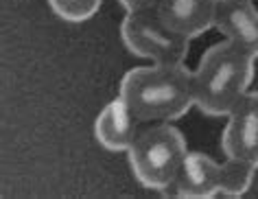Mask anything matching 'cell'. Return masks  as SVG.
<instances>
[{
	"instance_id": "obj_11",
	"label": "cell",
	"mask_w": 258,
	"mask_h": 199,
	"mask_svg": "<svg viewBox=\"0 0 258 199\" xmlns=\"http://www.w3.org/2000/svg\"><path fill=\"white\" fill-rule=\"evenodd\" d=\"M125 11H143V9H156L160 0H118Z\"/></svg>"
},
{
	"instance_id": "obj_2",
	"label": "cell",
	"mask_w": 258,
	"mask_h": 199,
	"mask_svg": "<svg viewBox=\"0 0 258 199\" xmlns=\"http://www.w3.org/2000/svg\"><path fill=\"white\" fill-rule=\"evenodd\" d=\"M254 57L230 42L210 46L192 70V101L208 116H228L249 92Z\"/></svg>"
},
{
	"instance_id": "obj_6",
	"label": "cell",
	"mask_w": 258,
	"mask_h": 199,
	"mask_svg": "<svg viewBox=\"0 0 258 199\" xmlns=\"http://www.w3.org/2000/svg\"><path fill=\"white\" fill-rule=\"evenodd\" d=\"M225 118L221 136L225 158L243 160L258 169V90L245 94Z\"/></svg>"
},
{
	"instance_id": "obj_8",
	"label": "cell",
	"mask_w": 258,
	"mask_h": 199,
	"mask_svg": "<svg viewBox=\"0 0 258 199\" xmlns=\"http://www.w3.org/2000/svg\"><path fill=\"white\" fill-rule=\"evenodd\" d=\"M219 0H160L156 11L179 35L199 37L215 29Z\"/></svg>"
},
{
	"instance_id": "obj_10",
	"label": "cell",
	"mask_w": 258,
	"mask_h": 199,
	"mask_svg": "<svg viewBox=\"0 0 258 199\" xmlns=\"http://www.w3.org/2000/svg\"><path fill=\"white\" fill-rule=\"evenodd\" d=\"M48 5L57 18L79 24L90 20L101 9L103 0H48Z\"/></svg>"
},
{
	"instance_id": "obj_4",
	"label": "cell",
	"mask_w": 258,
	"mask_h": 199,
	"mask_svg": "<svg viewBox=\"0 0 258 199\" xmlns=\"http://www.w3.org/2000/svg\"><path fill=\"white\" fill-rule=\"evenodd\" d=\"M127 156L132 173L145 188L164 192L175 182L182 162L188 156V145L182 131L171 123H153L138 131Z\"/></svg>"
},
{
	"instance_id": "obj_3",
	"label": "cell",
	"mask_w": 258,
	"mask_h": 199,
	"mask_svg": "<svg viewBox=\"0 0 258 199\" xmlns=\"http://www.w3.org/2000/svg\"><path fill=\"white\" fill-rule=\"evenodd\" d=\"M254 173L256 166L243 160L225 158V162H217L199 151H188L175 182L164 190V195L186 199H210L217 195L241 197L249 190Z\"/></svg>"
},
{
	"instance_id": "obj_5",
	"label": "cell",
	"mask_w": 258,
	"mask_h": 199,
	"mask_svg": "<svg viewBox=\"0 0 258 199\" xmlns=\"http://www.w3.org/2000/svg\"><path fill=\"white\" fill-rule=\"evenodd\" d=\"M120 37L129 53L151 63H184L190 50L188 37L173 31L156 9L125 11Z\"/></svg>"
},
{
	"instance_id": "obj_9",
	"label": "cell",
	"mask_w": 258,
	"mask_h": 199,
	"mask_svg": "<svg viewBox=\"0 0 258 199\" xmlns=\"http://www.w3.org/2000/svg\"><path fill=\"white\" fill-rule=\"evenodd\" d=\"M138 123L136 114L129 110V105L120 96L103 107L94 120V138L101 147L107 151H129L134 140L138 136Z\"/></svg>"
},
{
	"instance_id": "obj_1",
	"label": "cell",
	"mask_w": 258,
	"mask_h": 199,
	"mask_svg": "<svg viewBox=\"0 0 258 199\" xmlns=\"http://www.w3.org/2000/svg\"><path fill=\"white\" fill-rule=\"evenodd\" d=\"M118 96L140 123H171L195 105L192 70L184 63H151L122 77Z\"/></svg>"
},
{
	"instance_id": "obj_7",
	"label": "cell",
	"mask_w": 258,
	"mask_h": 199,
	"mask_svg": "<svg viewBox=\"0 0 258 199\" xmlns=\"http://www.w3.org/2000/svg\"><path fill=\"white\" fill-rule=\"evenodd\" d=\"M215 29L225 42L258 59V9L254 0H219Z\"/></svg>"
}]
</instances>
